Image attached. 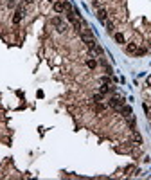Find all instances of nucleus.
Here are the masks:
<instances>
[{"label":"nucleus","mask_w":151,"mask_h":180,"mask_svg":"<svg viewBox=\"0 0 151 180\" xmlns=\"http://www.w3.org/2000/svg\"><path fill=\"white\" fill-rule=\"evenodd\" d=\"M52 9H54V13L56 15H61L63 11H67V9H70V4H67V2H63V0H58V2H54V5H52Z\"/></svg>","instance_id":"obj_1"},{"label":"nucleus","mask_w":151,"mask_h":180,"mask_svg":"<svg viewBox=\"0 0 151 180\" xmlns=\"http://www.w3.org/2000/svg\"><path fill=\"white\" fill-rule=\"evenodd\" d=\"M52 25H54V27H58L59 32H63V31L67 29V25H65L63 20H61V16H54V18H52Z\"/></svg>","instance_id":"obj_2"},{"label":"nucleus","mask_w":151,"mask_h":180,"mask_svg":"<svg viewBox=\"0 0 151 180\" xmlns=\"http://www.w3.org/2000/svg\"><path fill=\"white\" fill-rule=\"evenodd\" d=\"M122 104H124V99H121V97H112L108 101V106H112V108H121Z\"/></svg>","instance_id":"obj_3"},{"label":"nucleus","mask_w":151,"mask_h":180,"mask_svg":"<svg viewBox=\"0 0 151 180\" xmlns=\"http://www.w3.org/2000/svg\"><path fill=\"white\" fill-rule=\"evenodd\" d=\"M24 15H25L24 9H16L15 16H13V22H15V24H20V22H22V18H24Z\"/></svg>","instance_id":"obj_4"},{"label":"nucleus","mask_w":151,"mask_h":180,"mask_svg":"<svg viewBox=\"0 0 151 180\" xmlns=\"http://www.w3.org/2000/svg\"><path fill=\"white\" fill-rule=\"evenodd\" d=\"M119 110V114H122V115H124V117H128V115H131V108H129V106H124V104H122L121 106V108H117Z\"/></svg>","instance_id":"obj_5"},{"label":"nucleus","mask_w":151,"mask_h":180,"mask_svg":"<svg viewBox=\"0 0 151 180\" xmlns=\"http://www.w3.org/2000/svg\"><path fill=\"white\" fill-rule=\"evenodd\" d=\"M106 16H108V13H106V9H102V7H99V9H97V18L101 20V22H106Z\"/></svg>","instance_id":"obj_6"},{"label":"nucleus","mask_w":151,"mask_h":180,"mask_svg":"<svg viewBox=\"0 0 151 180\" xmlns=\"http://www.w3.org/2000/svg\"><path fill=\"white\" fill-rule=\"evenodd\" d=\"M137 49H139V47H137V43H128L126 45V52H129V54H135Z\"/></svg>","instance_id":"obj_7"},{"label":"nucleus","mask_w":151,"mask_h":180,"mask_svg":"<svg viewBox=\"0 0 151 180\" xmlns=\"http://www.w3.org/2000/svg\"><path fill=\"white\" fill-rule=\"evenodd\" d=\"M86 67H88V69H95V67H97V61H95V59H86Z\"/></svg>","instance_id":"obj_8"},{"label":"nucleus","mask_w":151,"mask_h":180,"mask_svg":"<svg viewBox=\"0 0 151 180\" xmlns=\"http://www.w3.org/2000/svg\"><path fill=\"white\" fill-rule=\"evenodd\" d=\"M104 108H106V106L101 104V103H95V104H94V110H95V112H102Z\"/></svg>","instance_id":"obj_9"},{"label":"nucleus","mask_w":151,"mask_h":180,"mask_svg":"<svg viewBox=\"0 0 151 180\" xmlns=\"http://www.w3.org/2000/svg\"><path fill=\"white\" fill-rule=\"evenodd\" d=\"M102 96H104V94H101V92H99V94H94V97H92V99H94L95 103H99V101H102Z\"/></svg>","instance_id":"obj_10"},{"label":"nucleus","mask_w":151,"mask_h":180,"mask_svg":"<svg viewBox=\"0 0 151 180\" xmlns=\"http://www.w3.org/2000/svg\"><path fill=\"white\" fill-rule=\"evenodd\" d=\"M115 40H117L119 43H124V36H122L121 32H115Z\"/></svg>","instance_id":"obj_11"},{"label":"nucleus","mask_w":151,"mask_h":180,"mask_svg":"<svg viewBox=\"0 0 151 180\" xmlns=\"http://www.w3.org/2000/svg\"><path fill=\"white\" fill-rule=\"evenodd\" d=\"M144 54H146V49H144V47H139L137 52H135V56H144Z\"/></svg>","instance_id":"obj_12"},{"label":"nucleus","mask_w":151,"mask_h":180,"mask_svg":"<svg viewBox=\"0 0 151 180\" xmlns=\"http://www.w3.org/2000/svg\"><path fill=\"white\" fill-rule=\"evenodd\" d=\"M106 29H108L110 32H113V29H115V25H113V22H106Z\"/></svg>","instance_id":"obj_13"},{"label":"nucleus","mask_w":151,"mask_h":180,"mask_svg":"<svg viewBox=\"0 0 151 180\" xmlns=\"http://www.w3.org/2000/svg\"><path fill=\"white\" fill-rule=\"evenodd\" d=\"M133 139H135V141H137V142H140V141H142V139H140V135H139V133H135V135H133Z\"/></svg>","instance_id":"obj_14"},{"label":"nucleus","mask_w":151,"mask_h":180,"mask_svg":"<svg viewBox=\"0 0 151 180\" xmlns=\"http://www.w3.org/2000/svg\"><path fill=\"white\" fill-rule=\"evenodd\" d=\"M148 83H149V85H151V78H149V79H148Z\"/></svg>","instance_id":"obj_15"},{"label":"nucleus","mask_w":151,"mask_h":180,"mask_svg":"<svg viewBox=\"0 0 151 180\" xmlns=\"http://www.w3.org/2000/svg\"><path fill=\"white\" fill-rule=\"evenodd\" d=\"M49 2H52V0H49Z\"/></svg>","instance_id":"obj_16"}]
</instances>
